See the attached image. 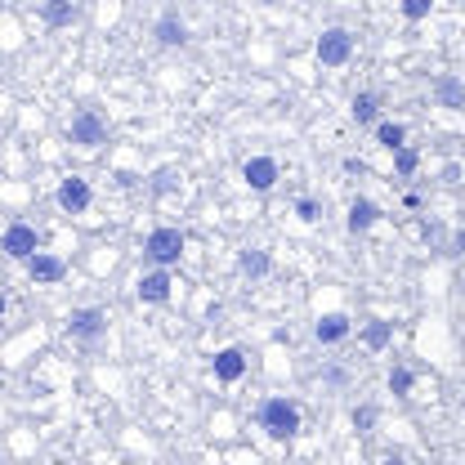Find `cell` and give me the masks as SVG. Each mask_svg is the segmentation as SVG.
I'll list each match as a JSON object with an SVG mask.
<instances>
[{
    "label": "cell",
    "mask_w": 465,
    "mask_h": 465,
    "mask_svg": "<svg viewBox=\"0 0 465 465\" xmlns=\"http://www.w3.org/2000/svg\"><path fill=\"white\" fill-rule=\"evenodd\" d=\"M380 215H385L380 202H371V197H353V202H349V215H345V228H349L353 237H358V233H371V228L380 224Z\"/></svg>",
    "instance_id": "15"
},
{
    "label": "cell",
    "mask_w": 465,
    "mask_h": 465,
    "mask_svg": "<svg viewBox=\"0 0 465 465\" xmlns=\"http://www.w3.org/2000/svg\"><path fill=\"white\" fill-rule=\"evenodd\" d=\"M112 139V126H108V117L99 112V108H77L72 112V121H68V144L72 148H104Z\"/></svg>",
    "instance_id": "3"
},
{
    "label": "cell",
    "mask_w": 465,
    "mask_h": 465,
    "mask_svg": "<svg viewBox=\"0 0 465 465\" xmlns=\"http://www.w3.org/2000/svg\"><path fill=\"white\" fill-rule=\"evenodd\" d=\"M54 206H59L63 215H86V211L95 206V188H90V179H81V175L59 179V188H54Z\"/></svg>",
    "instance_id": "8"
},
{
    "label": "cell",
    "mask_w": 465,
    "mask_h": 465,
    "mask_svg": "<svg viewBox=\"0 0 465 465\" xmlns=\"http://www.w3.org/2000/svg\"><path fill=\"white\" fill-rule=\"evenodd\" d=\"M5 313H10V295H5V291H0V318H5Z\"/></svg>",
    "instance_id": "27"
},
{
    "label": "cell",
    "mask_w": 465,
    "mask_h": 465,
    "mask_svg": "<svg viewBox=\"0 0 465 465\" xmlns=\"http://www.w3.org/2000/svg\"><path fill=\"white\" fill-rule=\"evenodd\" d=\"M376 465H407L403 456H385V461H376Z\"/></svg>",
    "instance_id": "28"
},
{
    "label": "cell",
    "mask_w": 465,
    "mask_h": 465,
    "mask_svg": "<svg viewBox=\"0 0 465 465\" xmlns=\"http://www.w3.org/2000/svg\"><path fill=\"white\" fill-rule=\"evenodd\" d=\"M23 269H28V278H32L37 286H59V282L68 278V260L54 255V251H37Z\"/></svg>",
    "instance_id": "11"
},
{
    "label": "cell",
    "mask_w": 465,
    "mask_h": 465,
    "mask_svg": "<svg viewBox=\"0 0 465 465\" xmlns=\"http://www.w3.org/2000/svg\"><path fill=\"white\" fill-rule=\"evenodd\" d=\"M135 295H139V304H153V309L170 304V295H175V278H170V269H148V273L139 278Z\"/></svg>",
    "instance_id": "9"
},
{
    "label": "cell",
    "mask_w": 465,
    "mask_h": 465,
    "mask_svg": "<svg viewBox=\"0 0 465 465\" xmlns=\"http://www.w3.org/2000/svg\"><path fill=\"white\" fill-rule=\"evenodd\" d=\"M353 336V318L349 313H340V309H327V313H318V322H313V340L318 345H345Z\"/></svg>",
    "instance_id": "12"
},
{
    "label": "cell",
    "mask_w": 465,
    "mask_h": 465,
    "mask_svg": "<svg viewBox=\"0 0 465 465\" xmlns=\"http://www.w3.org/2000/svg\"><path fill=\"white\" fill-rule=\"evenodd\" d=\"M237 269L255 282V278H269V269H273V255H269V246H246V251H237Z\"/></svg>",
    "instance_id": "19"
},
{
    "label": "cell",
    "mask_w": 465,
    "mask_h": 465,
    "mask_svg": "<svg viewBox=\"0 0 465 465\" xmlns=\"http://www.w3.org/2000/svg\"><path fill=\"white\" fill-rule=\"evenodd\" d=\"M353 46H358V37L349 32V28H322V37H318V46H313V59H318V68H345L349 59H353Z\"/></svg>",
    "instance_id": "6"
},
{
    "label": "cell",
    "mask_w": 465,
    "mask_h": 465,
    "mask_svg": "<svg viewBox=\"0 0 465 465\" xmlns=\"http://www.w3.org/2000/svg\"><path fill=\"white\" fill-rule=\"evenodd\" d=\"M376 416H380V411H376L371 403H362V407H353V429H358V434H367V429L376 425Z\"/></svg>",
    "instance_id": "25"
},
{
    "label": "cell",
    "mask_w": 465,
    "mask_h": 465,
    "mask_svg": "<svg viewBox=\"0 0 465 465\" xmlns=\"http://www.w3.org/2000/svg\"><path fill=\"white\" fill-rule=\"evenodd\" d=\"M380 108H385V99H380L376 90H358V95L349 99V117H353L358 126H376V121H380Z\"/></svg>",
    "instance_id": "17"
},
{
    "label": "cell",
    "mask_w": 465,
    "mask_h": 465,
    "mask_svg": "<svg viewBox=\"0 0 465 465\" xmlns=\"http://www.w3.org/2000/svg\"><path fill=\"white\" fill-rule=\"evenodd\" d=\"M153 41L162 46V50H184L193 37H188V23L179 19V10H166L157 23H153Z\"/></svg>",
    "instance_id": "13"
},
{
    "label": "cell",
    "mask_w": 465,
    "mask_h": 465,
    "mask_svg": "<svg viewBox=\"0 0 465 465\" xmlns=\"http://www.w3.org/2000/svg\"><path fill=\"white\" fill-rule=\"evenodd\" d=\"M371 139H376V148L398 153V148L407 144V126H403V121H394V117H380V121L371 126Z\"/></svg>",
    "instance_id": "18"
},
{
    "label": "cell",
    "mask_w": 465,
    "mask_h": 465,
    "mask_svg": "<svg viewBox=\"0 0 465 465\" xmlns=\"http://www.w3.org/2000/svg\"><path fill=\"white\" fill-rule=\"evenodd\" d=\"M295 220H300V224H318V220H322L318 197H295Z\"/></svg>",
    "instance_id": "24"
},
{
    "label": "cell",
    "mask_w": 465,
    "mask_h": 465,
    "mask_svg": "<svg viewBox=\"0 0 465 465\" xmlns=\"http://www.w3.org/2000/svg\"><path fill=\"white\" fill-rule=\"evenodd\" d=\"M389 157H394V175H398V179H411V175L420 170V153H416L411 144H403V148L389 153Z\"/></svg>",
    "instance_id": "22"
},
{
    "label": "cell",
    "mask_w": 465,
    "mask_h": 465,
    "mask_svg": "<svg viewBox=\"0 0 465 465\" xmlns=\"http://www.w3.org/2000/svg\"><path fill=\"white\" fill-rule=\"evenodd\" d=\"M246 349L242 345H224V349H215V358H211V376L220 380V385H237L242 376H246Z\"/></svg>",
    "instance_id": "10"
},
{
    "label": "cell",
    "mask_w": 465,
    "mask_h": 465,
    "mask_svg": "<svg viewBox=\"0 0 465 465\" xmlns=\"http://www.w3.org/2000/svg\"><path fill=\"white\" fill-rule=\"evenodd\" d=\"M434 5H438V0H398V14H403L407 23H425V19L434 14Z\"/></svg>",
    "instance_id": "23"
},
{
    "label": "cell",
    "mask_w": 465,
    "mask_h": 465,
    "mask_svg": "<svg viewBox=\"0 0 465 465\" xmlns=\"http://www.w3.org/2000/svg\"><path fill=\"white\" fill-rule=\"evenodd\" d=\"M429 95H434V104H438V108H447V112H465V77L443 72V77H434Z\"/></svg>",
    "instance_id": "14"
},
{
    "label": "cell",
    "mask_w": 465,
    "mask_h": 465,
    "mask_svg": "<svg viewBox=\"0 0 465 465\" xmlns=\"http://www.w3.org/2000/svg\"><path fill=\"white\" fill-rule=\"evenodd\" d=\"M255 420H260V429H264L273 443H291V438L300 434V425H304V411H300L295 398H286V394H269V398L260 403Z\"/></svg>",
    "instance_id": "1"
},
{
    "label": "cell",
    "mask_w": 465,
    "mask_h": 465,
    "mask_svg": "<svg viewBox=\"0 0 465 465\" xmlns=\"http://www.w3.org/2000/svg\"><path fill=\"white\" fill-rule=\"evenodd\" d=\"M184 251H188V237H184V228H175V224H157V228L144 237V260H148L153 269H175V264L184 260Z\"/></svg>",
    "instance_id": "2"
},
{
    "label": "cell",
    "mask_w": 465,
    "mask_h": 465,
    "mask_svg": "<svg viewBox=\"0 0 465 465\" xmlns=\"http://www.w3.org/2000/svg\"><path fill=\"white\" fill-rule=\"evenodd\" d=\"M41 23H46L50 32L72 28V23H77V5H72V0H46V5H41Z\"/></svg>",
    "instance_id": "20"
},
{
    "label": "cell",
    "mask_w": 465,
    "mask_h": 465,
    "mask_svg": "<svg viewBox=\"0 0 465 465\" xmlns=\"http://www.w3.org/2000/svg\"><path fill=\"white\" fill-rule=\"evenodd\" d=\"M278 179H282L278 157L255 153V157H246V162H242V184H246L251 193H273V188H278Z\"/></svg>",
    "instance_id": "7"
},
{
    "label": "cell",
    "mask_w": 465,
    "mask_h": 465,
    "mask_svg": "<svg viewBox=\"0 0 465 465\" xmlns=\"http://www.w3.org/2000/svg\"><path fill=\"white\" fill-rule=\"evenodd\" d=\"M358 340H362V349L385 353V349L394 345V322H389V318H367V322L358 327Z\"/></svg>",
    "instance_id": "16"
},
{
    "label": "cell",
    "mask_w": 465,
    "mask_h": 465,
    "mask_svg": "<svg viewBox=\"0 0 465 465\" xmlns=\"http://www.w3.org/2000/svg\"><path fill=\"white\" fill-rule=\"evenodd\" d=\"M452 251H456V255H465V228H456V237H452Z\"/></svg>",
    "instance_id": "26"
},
{
    "label": "cell",
    "mask_w": 465,
    "mask_h": 465,
    "mask_svg": "<svg viewBox=\"0 0 465 465\" xmlns=\"http://www.w3.org/2000/svg\"><path fill=\"white\" fill-rule=\"evenodd\" d=\"M385 385H389V394H394V398H411V389H416V371H411V367H403V362H394V367H389V376H385Z\"/></svg>",
    "instance_id": "21"
},
{
    "label": "cell",
    "mask_w": 465,
    "mask_h": 465,
    "mask_svg": "<svg viewBox=\"0 0 465 465\" xmlns=\"http://www.w3.org/2000/svg\"><path fill=\"white\" fill-rule=\"evenodd\" d=\"M104 336H108V309H99V304H81V309L68 313V340H72V345L95 349Z\"/></svg>",
    "instance_id": "4"
},
{
    "label": "cell",
    "mask_w": 465,
    "mask_h": 465,
    "mask_svg": "<svg viewBox=\"0 0 465 465\" xmlns=\"http://www.w3.org/2000/svg\"><path fill=\"white\" fill-rule=\"evenodd\" d=\"M37 251H46V246H41V228H37V224H28V220L5 224V233H0V255L14 260V264H28Z\"/></svg>",
    "instance_id": "5"
}]
</instances>
